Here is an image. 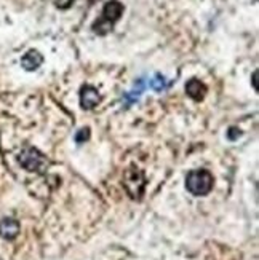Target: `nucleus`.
<instances>
[{
    "instance_id": "10",
    "label": "nucleus",
    "mask_w": 259,
    "mask_h": 260,
    "mask_svg": "<svg viewBox=\"0 0 259 260\" xmlns=\"http://www.w3.org/2000/svg\"><path fill=\"white\" fill-rule=\"evenodd\" d=\"M88 138H90V129H88V128H85V129H80V131L77 133L75 141H77L78 144H82V142H85Z\"/></svg>"
},
{
    "instance_id": "4",
    "label": "nucleus",
    "mask_w": 259,
    "mask_h": 260,
    "mask_svg": "<svg viewBox=\"0 0 259 260\" xmlns=\"http://www.w3.org/2000/svg\"><path fill=\"white\" fill-rule=\"evenodd\" d=\"M125 188L130 193L131 198H141L142 191H144V185H146V179H144V174L139 171L136 168H130L127 169L125 173Z\"/></svg>"
},
{
    "instance_id": "12",
    "label": "nucleus",
    "mask_w": 259,
    "mask_h": 260,
    "mask_svg": "<svg viewBox=\"0 0 259 260\" xmlns=\"http://www.w3.org/2000/svg\"><path fill=\"white\" fill-rule=\"evenodd\" d=\"M240 136H242V133H240V129H237V128H231V129H229V133H227V138H229L231 141L239 139Z\"/></svg>"
},
{
    "instance_id": "13",
    "label": "nucleus",
    "mask_w": 259,
    "mask_h": 260,
    "mask_svg": "<svg viewBox=\"0 0 259 260\" xmlns=\"http://www.w3.org/2000/svg\"><path fill=\"white\" fill-rule=\"evenodd\" d=\"M256 78H257V72L253 74V85H254V89H256Z\"/></svg>"
},
{
    "instance_id": "9",
    "label": "nucleus",
    "mask_w": 259,
    "mask_h": 260,
    "mask_svg": "<svg viewBox=\"0 0 259 260\" xmlns=\"http://www.w3.org/2000/svg\"><path fill=\"white\" fill-rule=\"evenodd\" d=\"M151 86L155 89V91H162V89L166 88V82L162 75H155L154 80H151Z\"/></svg>"
},
{
    "instance_id": "8",
    "label": "nucleus",
    "mask_w": 259,
    "mask_h": 260,
    "mask_svg": "<svg viewBox=\"0 0 259 260\" xmlns=\"http://www.w3.org/2000/svg\"><path fill=\"white\" fill-rule=\"evenodd\" d=\"M186 93L189 98H192L194 101H202L207 94V86L202 83L197 78H192L186 83Z\"/></svg>"
},
{
    "instance_id": "11",
    "label": "nucleus",
    "mask_w": 259,
    "mask_h": 260,
    "mask_svg": "<svg viewBox=\"0 0 259 260\" xmlns=\"http://www.w3.org/2000/svg\"><path fill=\"white\" fill-rule=\"evenodd\" d=\"M54 4H56V7H58L60 10H67V8L72 7L74 0H54Z\"/></svg>"
},
{
    "instance_id": "5",
    "label": "nucleus",
    "mask_w": 259,
    "mask_h": 260,
    "mask_svg": "<svg viewBox=\"0 0 259 260\" xmlns=\"http://www.w3.org/2000/svg\"><path fill=\"white\" fill-rule=\"evenodd\" d=\"M101 101V96L98 93V89L92 85H83L80 89V106L85 110L95 109Z\"/></svg>"
},
{
    "instance_id": "2",
    "label": "nucleus",
    "mask_w": 259,
    "mask_h": 260,
    "mask_svg": "<svg viewBox=\"0 0 259 260\" xmlns=\"http://www.w3.org/2000/svg\"><path fill=\"white\" fill-rule=\"evenodd\" d=\"M186 188L195 197H205L213 188V176L207 169H194L186 177Z\"/></svg>"
},
{
    "instance_id": "3",
    "label": "nucleus",
    "mask_w": 259,
    "mask_h": 260,
    "mask_svg": "<svg viewBox=\"0 0 259 260\" xmlns=\"http://www.w3.org/2000/svg\"><path fill=\"white\" fill-rule=\"evenodd\" d=\"M18 161L26 171H32V173H43V169L48 165L47 158L37 149H32V147H27V149H24L19 153Z\"/></svg>"
},
{
    "instance_id": "7",
    "label": "nucleus",
    "mask_w": 259,
    "mask_h": 260,
    "mask_svg": "<svg viewBox=\"0 0 259 260\" xmlns=\"http://www.w3.org/2000/svg\"><path fill=\"white\" fill-rule=\"evenodd\" d=\"M19 233V223L15 219L0 220V236L5 240H15Z\"/></svg>"
},
{
    "instance_id": "1",
    "label": "nucleus",
    "mask_w": 259,
    "mask_h": 260,
    "mask_svg": "<svg viewBox=\"0 0 259 260\" xmlns=\"http://www.w3.org/2000/svg\"><path fill=\"white\" fill-rule=\"evenodd\" d=\"M123 5L119 2V0H110L107 2L103 8V15L101 18L93 24V32L98 34V36H106L112 29H114L116 22L122 18L123 15Z\"/></svg>"
},
{
    "instance_id": "6",
    "label": "nucleus",
    "mask_w": 259,
    "mask_h": 260,
    "mask_svg": "<svg viewBox=\"0 0 259 260\" xmlns=\"http://www.w3.org/2000/svg\"><path fill=\"white\" fill-rule=\"evenodd\" d=\"M43 62V56L37 51V50H29L24 56L21 58V66L24 67L26 71L32 72V71H37L39 67Z\"/></svg>"
}]
</instances>
